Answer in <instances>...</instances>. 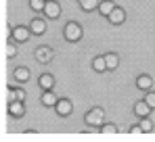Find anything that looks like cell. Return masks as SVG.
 <instances>
[{"label":"cell","mask_w":155,"mask_h":142,"mask_svg":"<svg viewBox=\"0 0 155 142\" xmlns=\"http://www.w3.org/2000/svg\"><path fill=\"white\" fill-rule=\"evenodd\" d=\"M84 121H86V125H103V123H105V111H103V109H99V107H94L92 111L86 113Z\"/></svg>","instance_id":"7a4b0ae2"},{"label":"cell","mask_w":155,"mask_h":142,"mask_svg":"<svg viewBox=\"0 0 155 142\" xmlns=\"http://www.w3.org/2000/svg\"><path fill=\"white\" fill-rule=\"evenodd\" d=\"M153 109L149 107V102L147 100H138L136 105H134V113L138 115V117H149V113H151Z\"/></svg>","instance_id":"9c48e42d"},{"label":"cell","mask_w":155,"mask_h":142,"mask_svg":"<svg viewBox=\"0 0 155 142\" xmlns=\"http://www.w3.org/2000/svg\"><path fill=\"white\" fill-rule=\"evenodd\" d=\"M15 54H17V46H15V44L8 40V42L4 44V56H6V59H13Z\"/></svg>","instance_id":"ffe728a7"},{"label":"cell","mask_w":155,"mask_h":142,"mask_svg":"<svg viewBox=\"0 0 155 142\" xmlns=\"http://www.w3.org/2000/svg\"><path fill=\"white\" fill-rule=\"evenodd\" d=\"M130 134H132V136H136V134H143V127H140V125H134V127L130 130Z\"/></svg>","instance_id":"d4e9b609"},{"label":"cell","mask_w":155,"mask_h":142,"mask_svg":"<svg viewBox=\"0 0 155 142\" xmlns=\"http://www.w3.org/2000/svg\"><path fill=\"white\" fill-rule=\"evenodd\" d=\"M101 132H103V134H117V125H115V123H103Z\"/></svg>","instance_id":"44dd1931"},{"label":"cell","mask_w":155,"mask_h":142,"mask_svg":"<svg viewBox=\"0 0 155 142\" xmlns=\"http://www.w3.org/2000/svg\"><path fill=\"white\" fill-rule=\"evenodd\" d=\"M44 15L51 17V19H57V17L61 15V4H59L57 0H48L46 6H44Z\"/></svg>","instance_id":"52a82bcc"},{"label":"cell","mask_w":155,"mask_h":142,"mask_svg":"<svg viewBox=\"0 0 155 142\" xmlns=\"http://www.w3.org/2000/svg\"><path fill=\"white\" fill-rule=\"evenodd\" d=\"M6 109H8L11 117H23V115H25L23 100H13V102H6Z\"/></svg>","instance_id":"5b68a950"},{"label":"cell","mask_w":155,"mask_h":142,"mask_svg":"<svg viewBox=\"0 0 155 142\" xmlns=\"http://www.w3.org/2000/svg\"><path fill=\"white\" fill-rule=\"evenodd\" d=\"M13 77H15L17 82H21V84H23V82L29 79V69H27V67H17L15 73H13Z\"/></svg>","instance_id":"2e32d148"},{"label":"cell","mask_w":155,"mask_h":142,"mask_svg":"<svg viewBox=\"0 0 155 142\" xmlns=\"http://www.w3.org/2000/svg\"><path fill=\"white\" fill-rule=\"evenodd\" d=\"M92 69L99 71V73L107 69V61H105V56H97V59L92 61Z\"/></svg>","instance_id":"d6986e66"},{"label":"cell","mask_w":155,"mask_h":142,"mask_svg":"<svg viewBox=\"0 0 155 142\" xmlns=\"http://www.w3.org/2000/svg\"><path fill=\"white\" fill-rule=\"evenodd\" d=\"M38 84H40L42 90H51L52 86H54V77H52L51 73H42L40 79H38Z\"/></svg>","instance_id":"7c38bea8"},{"label":"cell","mask_w":155,"mask_h":142,"mask_svg":"<svg viewBox=\"0 0 155 142\" xmlns=\"http://www.w3.org/2000/svg\"><path fill=\"white\" fill-rule=\"evenodd\" d=\"M138 125L143 127V132H151V130H153V123H151V119H149V117H143V121H140Z\"/></svg>","instance_id":"603a6c76"},{"label":"cell","mask_w":155,"mask_h":142,"mask_svg":"<svg viewBox=\"0 0 155 142\" xmlns=\"http://www.w3.org/2000/svg\"><path fill=\"white\" fill-rule=\"evenodd\" d=\"M54 111H57L61 117H67V115L74 111V105H71V100H67V98H59V102H57Z\"/></svg>","instance_id":"8992f818"},{"label":"cell","mask_w":155,"mask_h":142,"mask_svg":"<svg viewBox=\"0 0 155 142\" xmlns=\"http://www.w3.org/2000/svg\"><path fill=\"white\" fill-rule=\"evenodd\" d=\"M29 6H31L34 11H44V6H46V0H29Z\"/></svg>","instance_id":"7402d4cb"},{"label":"cell","mask_w":155,"mask_h":142,"mask_svg":"<svg viewBox=\"0 0 155 142\" xmlns=\"http://www.w3.org/2000/svg\"><path fill=\"white\" fill-rule=\"evenodd\" d=\"M46 2H48V0H46Z\"/></svg>","instance_id":"484cf974"},{"label":"cell","mask_w":155,"mask_h":142,"mask_svg":"<svg viewBox=\"0 0 155 142\" xmlns=\"http://www.w3.org/2000/svg\"><path fill=\"white\" fill-rule=\"evenodd\" d=\"M113 8H115V4H113V2H111V0H103V2H101V4H99V11H101V15H107V17H109V15H111V11H113Z\"/></svg>","instance_id":"e0dca14e"},{"label":"cell","mask_w":155,"mask_h":142,"mask_svg":"<svg viewBox=\"0 0 155 142\" xmlns=\"http://www.w3.org/2000/svg\"><path fill=\"white\" fill-rule=\"evenodd\" d=\"M145 100H147V102H149V107H151V109H155V92H149V94H147V98H145Z\"/></svg>","instance_id":"cb8c5ba5"},{"label":"cell","mask_w":155,"mask_h":142,"mask_svg":"<svg viewBox=\"0 0 155 142\" xmlns=\"http://www.w3.org/2000/svg\"><path fill=\"white\" fill-rule=\"evenodd\" d=\"M151 86H153V77H151V75L143 73V75H138V77H136V88H138V90L149 92V90H151Z\"/></svg>","instance_id":"ba28073f"},{"label":"cell","mask_w":155,"mask_h":142,"mask_svg":"<svg viewBox=\"0 0 155 142\" xmlns=\"http://www.w3.org/2000/svg\"><path fill=\"white\" fill-rule=\"evenodd\" d=\"M65 40L67 42H78L80 38H82V25L76 23V21H69V23L65 25Z\"/></svg>","instance_id":"6da1fadb"},{"label":"cell","mask_w":155,"mask_h":142,"mask_svg":"<svg viewBox=\"0 0 155 142\" xmlns=\"http://www.w3.org/2000/svg\"><path fill=\"white\" fill-rule=\"evenodd\" d=\"M105 61H107V69L109 71L117 69V65H120V56H117L115 52H107V54H105Z\"/></svg>","instance_id":"9a60e30c"},{"label":"cell","mask_w":155,"mask_h":142,"mask_svg":"<svg viewBox=\"0 0 155 142\" xmlns=\"http://www.w3.org/2000/svg\"><path fill=\"white\" fill-rule=\"evenodd\" d=\"M109 21L113 25H120V23H124L126 21V13L120 8V6H115L113 11H111V15H109Z\"/></svg>","instance_id":"30bf717a"},{"label":"cell","mask_w":155,"mask_h":142,"mask_svg":"<svg viewBox=\"0 0 155 142\" xmlns=\"http://www.w3.org/2000/svg\"><path fill=\"white\" fill-rule=\"evenodd\" d=\"M29 34H31V29H29V27H23V25H19V27H13V29H11V38H13L15 42H27Z\"/></svg>","instance_id":"3957f363"},{"label":"cell","mask_w":155,"mask_h":142,"mask_svg":"<svg viewBox=\"0 0 155 142\" xmlns=\"http://www.w3.org/2000/svg\"><path fill=\"white\" fill-rule=\"evenodd\" d=\"M99 0H80V6H82V11H94V8H99Z\"/></svg>","instance_id":"ac0fdd59"},{"label":"cell","mask_w":155,"mask_h":142,"mask_svg":"<svg viewBox=\"0 0 155 142\" xmlns=\"http://www.w3.org/2000/svg\"><path fill=\"white\" fill-rule=\"evenodd\" d=\"M29 29H31V34H36V36H42V34L46 31V23H44L42 19H34V21L29 23Z\"/></svg>","instance_id":"4fadbf2b"},{"label":"cell","mask_w":155,"mask_h":142,"mask_svg":"<svg viewBox=\"0 0 155 142\" xmlns=\"http://www.w3.org/2000/svg\"><path fill=\"white\" fill-rule=\"evenodd\" d=\"M13 100H25V90H21V88H11L8 94H6V102H13Z\"/></svg>","instance_id":"8fae6325"},{"label":"cell","mask_w":155,"mask_h":142,"mask_svg":"<svg viewBox=\"0 0 155 142\" xmlns=\"http://www.w3.org/2000/svg\"><path fill=\"white\" fill-rule=\"evenodd\" d=\"M52 56H54V52H52V48H48V46H40L38 50H36V61L42 63V65L51 63Z\"/></svg>","instance_id":"277c9868"},{"label":"cell","mask_w":155,"mask_h":142,"mask_svg":"<svg viewBox=\"0 0 155 142\" xmlns=\"http://www.w3.org/2000/svg\"><path fill=\"white\" fill-rule=\"evenodd\" d=\"M57 102H59L57 94H52L51 90H44V94H42V105H44V107H57Z\"/></svg>","instance_id":"5bb4252c"}]
</instances>
